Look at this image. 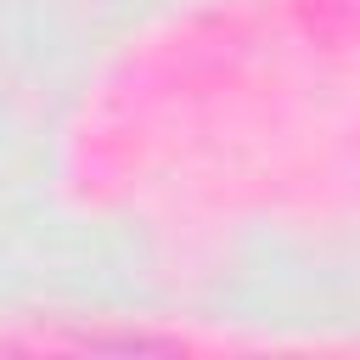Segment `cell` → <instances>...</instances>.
<instances>
[{
	"label": "cell",
	"mask_w": 360,
	"mask_h": 360,
	"mask_svg": "<svg viewBox=\"0 0 360 360\" xmlns=\"http://www.w3.org/2000/svg\"><path fill=\"white\" fill-rule=\"evenodd\" d=\"M90 349H174L163 338H90Z\"/></svg>",
	"instance_id": "1"
}]
</instances>
